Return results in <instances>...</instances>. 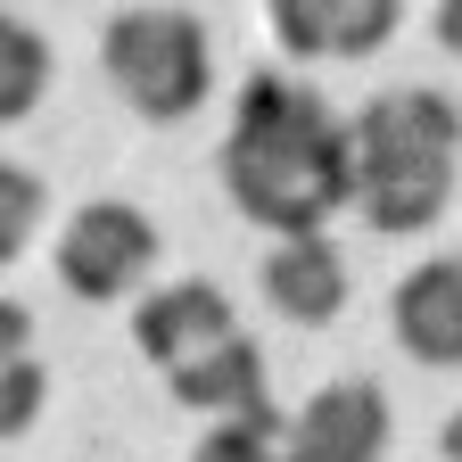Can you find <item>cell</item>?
<instances>
[{
  "label": "cell",
  "mask_w": 462,
  "mask_h": 462,
  "mask_svg": "<svg viewBox=\"0 0 462 462\" xmlns=\"http://www.w3.org/2000/svg\"><path fill=\"white\" fill-rule=\"evenodd\" d=\"M223 190L248 223L306 240L338 207H356L346 182V125L330 116V99L281 67H256L231 107V141H223Z\"/></svg>",
  "instance_id": "6da1fadb"
},
{
  "label": "cell",
  "mask_w": 462,
  "mask_h": 462,
  "mask_svg": "<svg viewBox=\"0 0 462 462\" xmlns=\"http://www.w3.org/2000/svg\"><path fill=\"white\" fill-rule=\"evenodd\" d=\"M99 67L133 116L149 125H182L215 91V50L190 9H116L99 25Z\"/></svg>",
  "instance_id": "7a4b0ae2"
},
{
  "label": "cell",
  "mask_w": 462,
  "mask_h": 462,
  "mask_svg": "<svg viewBox=\"0 0 462 462\" xmlns=\"http://www.w3.org/2000/svg\"><path fill=\"white\" fill-rule=\"evenodd\" d=\"M50 264H58V281H67V298H83V306L133 298V289L157 273V223L133 199H91V207L67 215Z\"/></svg>",
  "instance_id": "3957f363"
},
{
  "label": "cell",
  "mask_w": 462,
  "mask_h": 462,
  "mask_svg": "<svg viewBox=\"0 0 462 462\" xmlns=\"http://www.w3.org/2000/svg\"><path fill=\"white\" fill-rule=\"evenodd\" d=\"M454 157H462V107L446 91L404 83L364 99V116H346V182L388 165H454Z\"/></svg>",
  "instance_id": "277c9868"
},
{
  "label": "cell",
  "mask_w": 462,
  "mask_h": 462,
  "mask_svg": "<svg viewBox=\"0 0 462 462\" xmlns=\"http://www.w3.org/2000/svg\"><path fill=\"white\" fill-rule=\"evenodd\" d=\"M298 462H380L388 454V388L380 380H330L289 413Z\"/></svg>",
  "instance_id": "5b68a950"
},
{
  "label": "cell",
  "mask_w": 462,
  "mask_h": 462,
  "mask_svg": "<svg viewBox=\"0 0 462 462\" xmlns=\"http://www.w3.org/2000/svg\"><path fill=\"white\" fill-rule=\"evenodd\" d=\"M223 338H240V314H231V298L215 281H165V289H149V298L133 306V346L157 372L199 364L207 346H223Z\"/></svg>",
  "instance_id": "8992f818"
},
{
  "label": "cell",
  "mask_w": 462,
  "mask_h": 462,
  "mask_svg": "<svg viewBox=\"0 0 462 462\" xmlns=\"http://www.w3.org/2000/svg\"><path fill=\"white\" fill-rule=\"evenodd\" d=\"M388 322H396V346L430 372H462V264L454 256H430L396 281L388 298Z\"/></svg>",
  "instance_id": "52a82bcc"
},
{
  "label": "cell",
  "mask_w": 462,
  "mask_h": 462,
  "mask_svg": "<svg viewBox=\"0 0 462 462\" xmlns=\"http://www.w3.org/2000/svg\"><path fill=\"white\" fill-rule=\"evenodd\" d=\"M396 25V0H273V42L289 58H372Z\"/></svg>",
  "instance_id": "ba28073f"
},
{
  "label": "cell",
  "mask_w": 462,
  "mask_h": 462,
  "mask_svg": "<svg viewBox=\"0 0 462 462\" xmlns=\"http://www.w3.org/2000/svg\"><path fill=\"white\" fill-rule=\"evenodd\" d=\"M264 298L281 322L298 330H322L346 314V248L330 240V231H306V240H281L264 256Z\"/></svg>",
  "instance_id": "9c48e42d"
},
{
  "label": "cell",
  "mask_w": 462,
  "mask_h": 462,
  "mask_svg": "<svg viewBox=\"0 0 462 462\" xmlns=\"http://www.w3.org/2000/svg\"><path fill=\"white\" fill-rule=\"evenodd\" d=\"M165 396L182 404V413H207V421L248 413V404H264V346H256L248 330H240V338H223V346H207L199 364L165 372Z\"/></svg>",
  "instance_id": "30bf717a"
},
{
  "label": "cell",
  "mask_w": 462,
  "mask_h": 462,
  "mask_svg": "<svg viewBox=\"0 0 462 462\" xmlns=\"http://www.w3.org/2000/svg\"><path fill=\"white\" fill-rule=\"evenodd\" d=\"M356 207L372 231L404 240V231H430L454 207V165H388V173H356Z\"/></svg>",
  "instance_id": "8fae6325"
},
{
  "label": "cell",
  "mask_w": 462,
  "mask_h": 462,
  "mask_svg": "<svg viewBox=\"0 0 462 462\" xmlns=\"http://www.w3.org/2000/svg\"><path fill=\"white\" fill-rule=\"evenodd\" d=\"M50 91V33L17 9H0V125H25Z\"/></svg>",
  "instance_id": "7c38bea8"
},
{
  "label": "cell",
  "mask_w": 462,
  "mask_h": 462,
  "mask_svg": "<svg viewBox=\"0 0 462 462\" xmlns=\"http://www.w3.org/2000/svg\"><path fill=\"white\" fill-rule=\"evenodd\" d=\"M273 446H289V413L264 396V404H248V413H223V421L199 438L190 462H256V454H273Z\"/></svg>",
  "instance_id": "4fadbf2b"
},
{
  "label": "cell",
  "mask_w": 462,
  "mask_h": 462,
  "mask_svg": "<svg viewBox=\"0 0 462 462\" xmlns=\"http://www.w3.org/2000/svg\"><path fill=\"white\" fill-rule=\"evenodd\" d=\"M42 207H50L42 173L17 165V157H0V264H17V256H25V240L42 231Z\"/></svg>",
  "instance_id": "5bb4252c"
},
{
  "label": "cell",
  "mask_w": 462,
  "mask_h": 462,
  "mask_svg": "<svg viewBox=\"0 0 462 462\" xmlns=\"http://www.w3.org/2000/svg\"><path fill=\"white\" fill-rule=\"evenodd\" d=\"M42 404H50L42 356H9V364H0V438H25L42 421Z\"/></svg>",
  "instance_id": "9a60e30c"
},
{
  "label": "cell",
  "mask_w": 462,
  "mask_h": 462,
  "mask_svg": "<svg viewBox=\"0 0 462 462\" xmlns=\"http://www.w3.org/2000/svg\"><path fill=\"white\" fill-rule=\"evenodd\" d=\"M9 356H33V314L17 298H0V364H9Z\"/></svg>",
  "instance_id": "2e32d148"
},
{
  "label": "cell",
  "mask_w": 462,
  "mask_h": 462,
  "mask_svg": "<svg viewBox=\"0 0 462 462\" xmlns=\"http://www.w3.org/2000/svg\"><path fill=\"white\" fill-rule=\"evenodd\" d=\"M430 33H438V50L462 67V0H438V9H430Z\"/></svg>",
  "instance_id": "e0dca14e"
},
{
  "label": "cell",
  "mask_w": 462,
  "mask_h": 462,
  "mask_svg": "<svg viewBox=\"0 0 462 462\" xmlns=\"http://www.w3.org/2000/svg\"><path fill=\"white\" fill-rule=\"evenodd\" d=\"M438 454H446V462H462V413H454V421L438 430Z\"/></svg>",
  "instance_id": "ac0fdd59"
},
{
  "label": "cell",
  "mask_w": 462,
  "mask_h": 462,
  "mask_svg": "<svg viewBox=\"0 0 462 462\" xmlns=\"http://www.w3.org/2000/svg\"><path fill=\"white\" fill-rule=\"evenodd\" d=\"M256 462H298V454H289V446H273V454H256Z\"/></svg>",
  "instance_id": "d6986e66"
},
{
  "label": "cell",
  "mask_w": 462,
  "mask_h": 462,
  "mask_svg": "<svg viewBox=\"0 0 462 462\" xmlns=\"http://www.w3.org/2000/svg\"><path fill=\"white\" fill-rule=\"evenodd\" d=\"M454 264H462V256H454Z\"/></svg>",
  "instance_id": "ffe728a7"
}]
</instances>
